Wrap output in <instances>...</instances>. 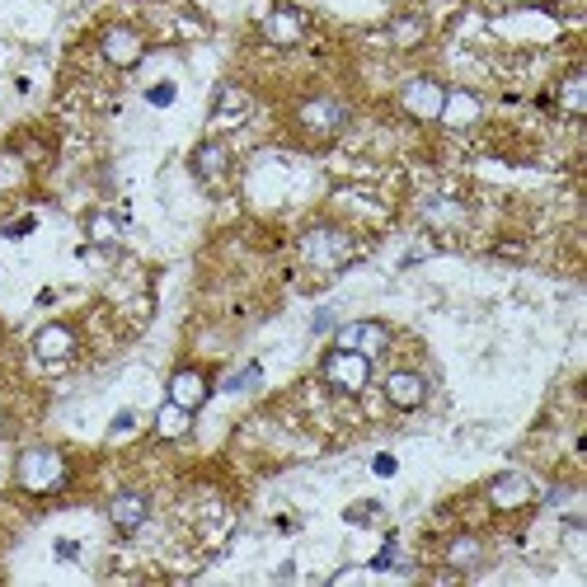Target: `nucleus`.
Wrapping results in <instances>:
<instances>
[{
    "label": "nucleus",
    "mask_w": 587,
    "mask_h": 587,
    "mask_svg": "<svg viewBox=\"0 0 587 587\" xmlns=\"http://www.w3.org/2000/svg\"><path fill=\"white\" fill-rule=\"evenodd\" d=\"M146 99H151L155 109H170V104H174V85H170V80H160V85H151V94H146Z\"/></svg>",
    "instance_id": "27"
},
{
    "label": "nucleus",
    "mask_w": 587,
    "mask_h": 587,
    "mask_svg": "<svg viewBox=\"0 0 587 587\" xmlns=\"http://www.w3.org/2000/svg\"><path fill=\"white\" fill-rule=\"evenodd\" d=\"M442 99H447V85H437L433 76H414L400 85V109L409 118H418V123H437Z\"/></svg>",
    "instance_id": "4"
},
{
    "label": "nucleus",
    "mask_w": 587,
    "mask_h": 587,
    "mask_svg": "<svg viewBox=\"0 0 587 587\" xmlns=\"http://www.w3.org/2000/svg\"><path fill=\"white\" fill-rule=\"evenodd\" d=\"M386 400L395 409H418V404L428 400V381L418 376V371H390L386 376Z\"/></svg>",
    "instance_id": "13"
},
{
    "label": "nucleus",
    "mask_w": 587,
    "mask_h": 587,
    "mask_svg": "<svg viewBox=\"0 0 587 587\" xmlns=\"http://www.w3.org/2000/svg\"><path fill=\"white\" fill-rule=\"evenodd\" d=\"M301 254H306V263L334 273L343 263H353L357 240L348 231H339V226H315V231H306V240H301Z\"/></svg>",
    "instance_id": "2"
},
{
    "label": "nucleus",
    "mask_w": 587,
    "mask_h": 587,
    "mask_svg": "<svg viewBox=\"0 0 587 587\" xmlns=\"http://www.w3.org/2000/svg\"><path fill=\"white\" fill-rule=\"evenodd\" d=\"M371 470H376V475H395V456H386V451H381V456L371 461Z\"/></svg>",
    "instance_id": "29"
},
{
    "label": "nucleus",
    "mask_w": 587,
    "mask_h": 587,
    "mask_svg": "<svg viewBox=\"0 0 587 587\" xmlns=\"http://www.w3.org/2000/svg\"><path fill=\"white\" fill-rule=\"evenodd\" d=\"M33 353L38 362H66V357L76 353V329L71 325H43L33 334Z\"/></svg>",
    "instance_id": "11"
},
{
    "label": "nucleus",
    "mask_w": 587,
    "mask_h": 587,
    "mask_svg": "<svg viewBox=\"0 0 587 587\" xmlns=\"http://www.w3.org/2000/svg\"><path fill=\"white\" fill-rule=\"evenodd\" d=\"M226 170H231V151L221 141H202L198 151H193V174H198L202 184H221Z\"/></svg>",
    "instance_id": "14"
},
{
    "label": "nucleus",
    "mask_w": 587,
    "mask_h": 587,
    "mask_svg": "<svg viewBox=\"0 0 587 587\" xmlns=\"http://www.w3.org/2000/svg\"><path fill=\"white\" fill-rule=\"evenodd\" d=\"M296 123L306 127L310 137H339L343 123H348V109H343L339 99H329V94H315V99H306L296 109Z\"/></svg>",
    "instance_id": "5"
},
{
    "label": "nucleus",
    "mask_w": 587,
    "mask_h": 587,
    "mask_svg": "<svg viewBox=\"0 0 587 587\" xmlns=\"http://www.w3.org/2000/svg\"><path fill=\"white\" fill-rule=\"evenodd\" d=\"M479 118V99L470 90H447V99H442V113H437V123L447 127H470Z\"/></svg>",
    "instance_id": "15"
},
{
    "label": "nucleus",
    "mask_w": 587,
    "mask_h": 587,
    "mask_svg": "<svg viewBox=\"0 0 587 587\" xmlns=\"http://www.w3.org/2000/svg\"><path fill=\"white\" fill-rule=\"evenodd\" d=\"M85 235H90L99 249H113L118 240H123V226H118V217H109V212H90V221H85Z\"/></svg>",
    "instance_id": "19"
},
{
    "label": "nucleus",
    "mask_w": 587,
    "mask_h": 587,
    "mask_svg": "<svg viewBox=\"0 0 587 587\" xmlns=\"http://www.w3.org/2000/svg\"><path fill=\"white\" fill-rule=\"evenodd\" d=\"M263 381V371L254 367V362H249L245 371H235V376H226V390H231V395H240V390H254Z\"/></svg>",
    "instance_id": "23"
},
{
    "label": "nucleus",
    "mask_w": 587,
    "mask_h": 587,
    "mask_svg": "<svg viewBox=\"0 0 587 587\" xmlns=\"http://www.w3.org/2000/svg\"><path fill=\"white\" fill-rule=\"evenodd\" d=\"M423 217H428V226H456V221H461V207L447 202V198H437V202H428Z\"/></svg>",
    "instance_id": "21"
},
{
    "label": "nucleus",
    "mask_w": 587,
    "mask_h": 587,
    "mask_svg": "<svg viewBox=\"0 0 587 587\" xmlns=\"http://www.w3.org/2000/svg\"><path fill=\"white\" fill-rule=\"evenodd\" d=\"M376 512H381L376 503H353V508L343 512V522H348V526H371V522H376Z\"/></svg>",
    "instance_id": "24"
},
{
    "label": "nucleus",
    "mask_w": 587,
    "mask_h": 587,
    "mask_svg": "<svg viewBox=\"0 0 587 587\" xmlns=\"http://www.w3.org/2000/svg\"><path fill=\"white\" fill-rule=\"evenodd\" d=\"M329 325H334V310H315V320H310V329H315V334H325Z\"/></svg>",
    "instance_id": "28"
},
{
    "label": "nucleus",
    "mask_w": 587,
    "mask_h": 587,
    "mask_svg": "<svg viewBox=\"0 0 587 587\" xmlns=\"http://www.w3.org/2000/svg\"><path fill=\"white\" fill-rule=\"evenodd\" d=\"M555 99H559V109L569 113V118H583V113H587V76H583V71H569V76L559 80Z\"/></svg>",
    "instance_id": "17"
},
{
    "label": "nucleus",
    "mask_w": 587,
    "mask_h": 587,
    "mask_svg": "<svg viewBox=\"0 0 587 587\" xmlns=\"http://www.w3.org/2000/svg\"><path fill=\"white\" fill-rule=\"evenodd\" d=\"M66 479H71V465L57 447H24L15 461V484L24 494H57Z\"/></svg>",
    "instance_id": "1"
},
{
    "label": "nucleus",
    "mask_w": 587,
    "mask_h": 587,
    "mask_svg": "<svg viewBox=\"0 0 587 587\" xmlns=\"http://www.w3.org/2000/svg\"><path fill=\"white\" fill-rule=\"evenodd\" d=\"M207 395H212V386H207V376H202L198 367H179L170 376V400L174 404H184V409H202Z\"/></svg>",
    "instance_id": "12"
},
{
    "label": "nucleus",
    "mask_w": 587,
    "mask_h": 587,
    "mask_svg": "<svg viewBox=\"0 0 587 587\" xmlns=\"http://www.w3.org/2000/svg\"><path fill=\"white\" fill-rule=\"evenodd\" d=\"M423 19H400V24H395V29H390V38H395V43L400 47H414V43H423Z\"/></svg>",
    "instance_id": "22"
},
{
    "label": "nucleus",
    "mask_w": 587,
    "mask_h": 587,
    "mask_svg": "<svg viewBox=\"0 0 587 587\" xmlns=\"http://www.w3.org/2000/svg\"><path fill=\"white\" fill-rule=\"evenodd\" d=\"M263 38L273 47H296L301 38H306V15L301 10H292V5H278V10H268L263 15Z\"/></svg>",
    "instance_id": "9"
},
{
    "label": "nucleus",
    "mask_w": 587,
    "mask_h": 587,
    "mask_svg": "<svg viewBox=\"0 0 587 587\" xmlns=\"http://www.w3.org/2000/svg\"><path fill=\"white\" fill-rule=\"evenodd\" d=\"M371 569H376V573H386V569H400V545L390 541L386 550H381V555L371 559Z\"/></svg>",
    "instance_id": "25"
},
{
    "label": "nucleus",
    "mask_w": 587,
    "mask_h": 587,
    "mask_svg": "<svg viewBox=\"0 0 587 587\" xmlns=\"http://www.w3.org/2000/svg\"><path fill=\"white\" fill-rule=\"evenodd\" d=\"M320 376H325V386L343 390V395H362L371 381V357L353 353V348H334V353L320 362Z\"/></svg>",
    "instance_id": "3"
},
{
    "label": "nucleus",
    "mask_w": 587,
    "mask_h": 587,
    "mask_svg": "<svg viewBox=\"0 0 587 587\" xmlns=\"http://www.w3.org/2000/svg\"><path fill=\"white\" fill-rule=\"evenodd\" d=\"M132 428H137V414H132V409H123V414L113 418V428H109V437L113 442H123L127 433H132Z\"/></svg>",
    "instance_id": "26"
},
{
    "label": "nucleus",
    "mask_w": 587,
    "mask_h": 587,
    "mask_svg": "<svg viewBox=\"0 0 587 587\" xmlns=\"http://www.w3.org/2000/svg\"><path fill=\"white\" fill-rule=\"evenodd\" d=\"M146 517H151V503H146V494H137V489H127V494H118L109 503V522L123 531V536H137L141 526H146Z\"/></svg>",
    "instance_id": "10"
},
{
    "label": "nucleus",
    "mask_w": 587,
    "mask_h": 587,
    "mask_svg": "<svg viewBox=\"0 0 587 587\" xmlns=\"http://www.w3.org/2000/svg\"><path fill=\"white\" fill-rule=\"evenodd\" d=\"M99 52H104V62L109 66H137L141 52H146V38H141L137 29H127V24H109L104 29V38H99Z\"/></svg>",
    "instance_id": "7"
},
{
    "label": "nucleus",
    "mask_w": 587,
    "mask_h": 587,
    "mask_svg": "<svg viewBox=\"0 0 587 587\" xmlns=\"http://www.w3.org/2000/svg\"><path fill=\"white\" fill-rule=\"evenodd\" d=\"M57 555H62V559H76V541H57Z\"/></svg>",
    "instance_id": "30"
},
{
    "label": "nucleus",
    "mask_w": 587,
    "mask_h": 587,
    "mask_svg": "<svg viewBox=\"0 0 587 587\" xmlns=\"http://www.w3.org/2000/svg\"><path fill=\"white\" fill-rule=\"evenodd\" d=\"M188 428H193V409H184V404H174V400L160 404V414H155V437L179 442V437H188Z\"/></svg>",
    "instance_id": "16"
},
{
    "label": "nucleus",
    "mask_w": 587,
    "mask_h": 587,
    "mask_svg": "<svg viewBox=\"0 0 587 587\" xmlns=\"http://www.w3.org/2000/svg\"><path fill=\"white\" fill-rule=\"evenodd\" d=\"M447 569H456V573H470V569H479V559H484V545H479V536H456V541L447 545Z\"/></svg>",
    "instance_id": "18"
},
{
    "label": "nucleus",
    "mask_w": 587,
    "mask_h": 587,
    "mask_svg": "<svg viewBox=\"0 0 587 587\" xmlns=\"http://www.w3.org/2000/svg\"><path fill=\"white\" fill-rule=\"evenodd\" d=\"M245 113H249L245 90H235V85H226V90L217 94V113H212V123H240Z\"/></svg>",
    "instance_id": "20"
},
{
    "label": "nucleus",
    "mask_w": 587,
    "mask_h": 587,
    "mask_svg": "<svg viewBox=\"0 0 587 587\" xmlns=\"http://www.w3.org/2000/svg\"><path fill=\"white\" fill-rule=\"evenodd\" d=\"M334 348H353V353H362V357L376 362V357L390 348V329L381 325V320H353V325H339Z\"/></svg>",
    "instance_id": "6"
},
{
    "label": "nucleus",
    "mask_w": 587,
    "mask_h": 587,
    "mask_svg": "<svg viewBox=\"0 0 587 587\" xmlns=\"http://www.w3.org/2000/svg\"><path fill=\"white\" fill-rule=\"evenodd\" d=\"M489 503H494L498 512H517V508H526L531 498H536V489H531V479L522 475V470H503V475H494L489 479Z\"/></svg>",
    "instance_id": "8"
}]
</instances>
